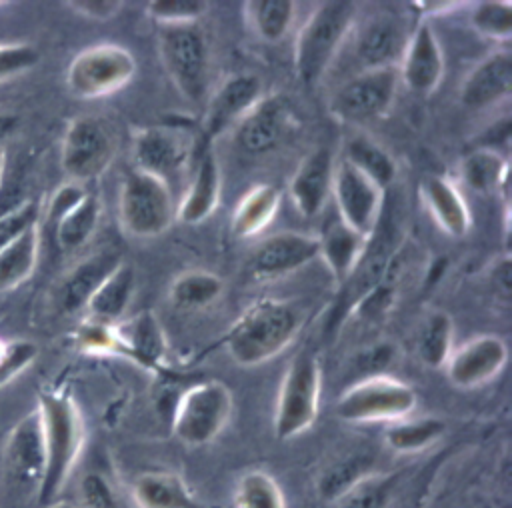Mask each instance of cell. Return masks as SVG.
<instances>
[{
  "instance_id": "6da1fadb",
  "label": "cell",
  "mask_w": 512,
  "mask_h": 508,
  "mask_svg": "<svg viewBox=\"0 0 512 508\" xmlns=\"http://www.w3.org/2000/svg\"><path fill=\"white\" fill-rule=\"evenodd\" d=\"M44 438V478L38 492L42 506L58 500L84 448V420L74 398L64 390H44L38 398Z\"/></svg>"
},
{
  "instance_id": "7a4b0ae2",
  "label": "cell",
  "mask_w": 512,
  "mask_h": 508,
  "mask_svg": "<svg viewBox=\"0 0 512 508\" xmlns=\"http://www.w3.org/2000/svg\"><path fill=\"white\" fill-rule=\"evenodd\" d=\"M300 326L298 306L280 298H264L234 320L224 336V346L238 366H260L284 352L298 336Z\"/></svg>"
},
{
  "instance_id": "3957f363",
  "label": "cell",
  "mask_w": 512,
  "mask_h": 508,
  "mask_svg": "<svg viewBox=\"0 0 512 508\" xmlns=\"http://www.w3.org/2000/svg\"><path fill=\"white\" fill-rule=\"evenodd\" d=\"M356 20V4L348 0L320 2L294 42V72L304 86H314L334 62L350 36Z\"/></svg>"
},
{
  "instance_id": "277c9868",
  "label": "cell",
  "mask_w": 512,
  "mask_h": 508,
  "mask_svg": "<svg viewBox=\"0 0 512 508\" xmlns=\"http://www.w3.org/2000/svg\"><path fill=\"white\" fill-rule=\"evenodd\" d=\"M158 56L178 94L200 104L208 94L210 78V48L200 24L160 26Z\"/></svg>"
},
{
  "instance_id": "5b68a950",
  "label": "cell",
  "mask_w": 512,
  "mask_h": 508,
  "mask_svg": "<svg viewBox=\"0 0 512 508\" xmlns=\"http://www.w3.org/2000/svg\"><path fill=\"white\" fill-rule=\"evenodd\" d=\"M320 390L322 372L318 358L312 350H300L286 368L276 398L274 434L278 440L296 438L314 424Z\"/></svg>"
},
{
  "instance_id": "8992f818",
  "label": "cell",
  "mask_w": 512,
  "mask_h": 508,
  "mask_svg": "<svg viewBox=\"0 0 512 508\" xmlns=\"http://www.w3.org/2000/svg\"><path fill=\"white\" fill-rule=\"evenodd\" d=\"M118 216L126 234L156 238L176 220V202L170 184L132 168L118 196Z\"/></svg>"
},
{
  "instance_id": "52a82bcc",
  "label": "cell",
  "mask_w": 512,
  "mask_h": 508,
  "mask_svg": "<svg viewBox=\"0 0 512 508\" xmlns=\"http://www.w3.org/2000/svg\"><path fill=\"white\" fill-rule=\"evenodd\" d=\"M418 406L414 388L394 376L380 374L356 380L336 400L334 412L350 424L398 422Z\"/></svg>"
},
{
  "instance_id": "ba28073f",
  "label": "cell",
  "mask_w": 512,
  "mask_h": 508,
  "mask_svg": "<svg viewBox=\"0 0 512 508\" xmlns=\"http://www.w3.org/2000/svg\"><path fill=\"white\" fill-rule=\"evenodd\" d=\"M232 392L220 380H204L190 386L176 402L172 434L186 446L212 442L232 416Z\"/></svg>"
},
{
  "instance_id": "9c48e42d",
  "label": "cell",
  "mask_w": 512,
  "mask_h": 508,
  "mask_svg": "<svg viewBox=\"0 0 512 508\" xmlns=\"http://www.w3.org/2000/svg\"><path fill=\"white\" fill-rule=\"evenodd\" d=\"M136 74L132 52L114 42H102L78 52L68 70L66 86L72 96L92 100L122 90Z\"/></svg>"
},
{
  "instance_id": "30bf717a",
  "label": "cell",
  "mask_w": 512,
  "mask_h": 508,
  "mask_svg": "<svg viewBox=\"0 0 512 508\" xmlns=\"http://www.w3.org/2000/svg\"><path fill=\"white\" fill-rule=\"evenodd\" d=\"M116 154V140L108 124L98 116L74 118L60 146V166L68 182L86 184L102 176Z\"/></svg>"
},
{
  "instance_id": "8fae6325",
  "label": "cell",
  "mask_w": 512,
  "mask_h": 508,
  "mask_svg": "<svg viewBox=\"0 0 512 508\" xmlns=\"http://www.w3.org/2000/svg\"><path fill=\"white\" fill-rule=\"evenodd\" d=\"M2 480L18 498H38L44 478V438L38 408L10 430L2 450Z\"/></svg>"
},
{
  "instance_id": "7c38bea8",
  "label": "cell",
  "mask_w": 512,
  "mask_h": 508,
  "mask_svg": "<svg viewBox=\"0 0 512 508\" xmlns=\"http://www.w3.org/2000/svg\"><path fill=\"white\" fill-rule=\"evenodd\" d=\"M398 84V68L362 70L332 92L328 110L340 122H370L392 108Z\"/></svg>"
},
{
  "instance_id": "4fadbf2b",
  "label": "cell",
  "mask_w": 512,
  "mask_h": 508,
  "mask_svg": "<svg viewBox=\"0 0 512 508\" xmlns=\"http://www.w3.org/2000/svg\"><path fill=\"white\" fill-rule=\"evenodd\" d=\"M338 218L362 238H370L382 220L384 190L368 176L338 160L332 178V196Z\"/></svg>"
},
{
  "instance_id": "5bb4252c",
  "label": "cell",
  "mask_w": 512,
  "mask_h": 508,
  "mask_svg": "<svg viewBox=\"0 0 512 508\" xmlns=\"http://www.w3.org/2000/svg\"><path fill=\"white\" fill-rule=\"evenodd\" d=\"M316 258H320L318 236L294 230L276 232L252 250L248 272L254 280H274L304 268Z\"/></svg>"
},
{
  "instance_id": "9a60e30c",
  "label": "cell",
  "mask_w": 512,
  "mask_h": 508,
  "mask_svg": "<svg viewBox=\"0 0 512 508\" xmlns=\"http://www.w3.org/2000/svg\"><path fill=\"white\" fill-rule=\"evenodd\" d=\"M508 348L496 334H480L454 348L446 360V376L458 388H478L494 380L506 366Z\"/></svg>"
},
{
  "instance_id": "2e32d148",
  "label": "cell",
  "mask_w": 512,
  "mask_h": 508,
  "mask_svg": "<svg viewBox=\"0 0 512 508\" xmlns=\"http://www.w3.org/2000/svg\"><path fill=\"white\" fill-rule=\"evenodd\" d=\"M264 98L262 80L254 74H234L226 78L210 96L202 118L206 140H214L230 126H236Z\"/></svg>"
},
{
  "instance_id": "e0dca14e",
  "label": "cell",
  "mask_w": 512,
  "mask_h": 508,
  "mask_svg": "<svg viewBox=\"0 0 512 508\" xmlns=\"http://www.w3.org/2000/svg\"><path fill=\"white\" fill-rule=\"evenodd\" d=\"M446 62L436 32L430 24L420 22L408 36L406 48L398 62V76L414 94H432L444 78Z\"/></svg>"
},
{
  "instance_id": "ac0fdd59",
  "label": "cell",
  "mask_w": 512,
  "mask_h": 508,
  "mask_svg": "<svg viewBox=\"0 0 512 508\" xmlns=\"http://www.w3.org/2000/svg\"><path fill=\"white\" fill-rule=\"evenodd\" d=\"M404 24L392 14L372 16L356 34L354 54L362 70L398 68L408 42Z\"/></svg>"
},
{
  "instance_id": "d6986e66",
  "label": "cell",
  "mask_w": 512,
  "mask_h": 508,
  "mask_svg": "<svg viewBox=\"0 0 512 508\" xmlns=\"http://www.w3.org/2000/svg\"><path fill=\"white\" fill-rule=\"evenodd\" d=\"M334 156L330 148L320 146L312 150L294 170L288 192L294 208L304 218L318 216L328 198L332 196V178H334Z\"/></svg>"
},
{
  "instance_id": "ffe728a7",
  "label": "cell",
  "mask_w": 512,
  "mask_h": 508,
  "mask_svg": "<svg viewBox=\"0 0 512 508\" xmlns=\"http://www.w3.org/2000/svg\"><path fill=\"white\" fill-rule=\"evenodd\" d=\"M134 168L152 174L166 184L182 172L186 162V148L182 138L164 126H148L136 132L132 142Z\"/></svg>"
},
{
  "instance_id": "44dd1931",
  "label": "cell",
  "mask_w": 512,
  "mask_h": 508,
  "mask_svg": "<svg viewBox=\"0 0 512 508\" xmlns=\"http://www.w3.org/2000/svg\"><path fill=\"white\" fill-rule=\"evenodd\" d=\"M512 92V54L496 50L482 58L460 84V102L480 110L506 100Z\"/></svg>"
},
{
  "instance_id": "7402d4cb",
  "label": "cell",
  "mask_w": 512,
  "mask_h": 508,
  "mask_svg": "<svg viewBox=\"0 0 512 508\" xmlns=\"http://www.w3.org/2000/svg\"><path fill=\"white\" fill-rule=\"evenodd\" d=\"M124 262L116 250H100L70 268L56 286L54 300L66 314L84 310L98 286Z\"/></svg>"
},
{
  "instance_id": "603a6c76",
  "label": "cell",
  "mask_w": 512,
  "mask_h": 508,
  "mask_svg": "<svg viewBox=\"0 0 512 508\" xmlns=\"http://www.w3.org/2000/svg\"><path fill=\"white\" fill-rule=\"evenodd\" d=\"M288 112L276 96H266L234 126L236 144L252 156L274 150L286 132Z\"/></svg>"
},
{
  "instance_id": "cb8c5ba5",
  "label": "cell",
  "mask_w": 512,
  "mask_h": 508,
  "mask_svg": "<svg viewBox=\"0 0 512 508\" xmlns=\"http://www.w3.org/2000/svg\"><path fill=\"white\" fill-rule=\"evenodd\" d=\"M222 174L214 152L208 148L194 170V178L188 184L180 204H176V220L182 224H200L214 214L220 202Z\"/></svg>"
},
{
  "instance_id": "d4e9b609",
  "label": "cell",
  "mask_w": 512,
  "mask_h": 508,
  "mask_svg": "<svg viewBox=\"0 0 512 508\" xmlns=\"http://www.w3.org/2000/svg\"><path fill=\"white\" fill-rule=\"evenodd\" d=\"M118 350L136 364L158 370L166 354V336L160 320L150 310L138 312L124 324H116Z\"/></svg>"
},
{
  "instance_id": "484cf974",
  "label": "cell",
  "mask_w": 512,
  "mask_h": 508,
  "mask_svg": "<svg viewBox=\"0 0 512 508\" xmlns=\"http://www.w3.org/2000/svg\"><path fill=\"white\" fill-rule=\"evenodd\" d=\"M422 198L432 220L452 238H462L470 230V210L456 184L440 174L422 182Z\"/></svg>"
},
{
  "instance_id": "4316f807",
  "label": "cell",
  "mask_w": 512,
  "mask_h": 508,
  "mask_svg": "<svg viewBox=\"0 0 512 508\" xmlns=\"http://www.w3.org/2000/svg\"><path fill=\"white\" fill-rule=\"evenodd\" d=\"M130 494L138 508H202L178 474L162 470L138 474Z\"/></svg>"
},
{
  "instance_id": "83f0119b",
  "label": "cell",
  "mask_w": 512,
  "mask_h": 508,
  "mask_svg": "<svg viewBox=\"0 0 512 508\" xmlns=\"http://www.w3.org/2000/svg\"><path fill=\"white\" fill-rule=\"evenodd\" d=\"M102 206L100 200L86 192L80 200L66 206L62 212H58L54 218H50L52 234L62 252H74L82 248L96 232L100 222Z\"/></svg>"
},
{
  "instance_id": "f1b7e54d",
  "label": "cell",
  "mask_w": 512,
  "mask_h": 508,
  "mask_svg": "<svg viewBox=\"0 0 512 508\" xmlns=\"http://www.w3.org/2000/svg\"><path fill=\"white\" fill-rule=\"evenodd\" d=\"M320 242V258H324L328 270L332 272L334 280L338 284H344L348 276L354 272L356 264L360 262L364 248H366V238L350 230L338 216L328 222L318 236Z\"/></svg>"
},
{
  "instance_id": "f546056e",
  "label": "cell",
  "mask_w": 512,
  "mask_h": 508,
  "mask_svg": "<svg viewBox=\"0 0 512 508\" xmlns=\"http://www.w3.org/2000/svg\"><path fill=\"white\" fill-rule=\"evenodd\" d=\"M136 274L128 262H122L90 296L84 310H88L92 320L116 324L128 310L134 296Z\"/></svg>"
},
{
  "instance_id": "4dcf8cb0",
  "label": "cell",
  "mask_w": 512,
  "mask_h": 508,
  "mask_svg": "<svg viewBox=\"0 0 512 508\" xmlns=\"http://www.w3.org/2000/svg\"><path fill=\"white\" fill-rule=\"evenodd\" d=\"M280 192L272 184L252 186L236 204L232 214V234L236 238L258 236L280 208Z\"/></svg>"
},
{
  "instance_id": "1f68e13d",
  "label": "cell",
  "mask_w": 512,
  "mask_h": 508,
  "mask_svg": "<svg viewBox=\"0 0 512 508\" xmlns=\"http://www.w3.org/2000/svg\"><path fill=\"white\" fill-rule=\"evenodd\" d=\"M374 466H376V458L368 452H354V454L334 460L318 476V482H316L318 496L324 502L334 504L356 484H360L362 480L372 476Z\"/></svg>"
},
{
  "instance_id": "d6a6232c",
  "label": "cell",
  "mask_w": 512,
  "mask_h": 508,
  "mask_svg": "<svg viewBox=\"0 0 512 508\" xmlns=\"http://www.w3.org/2000/svg\"><path fill=\"white\" fill-rule=\"evenodd\" d=\"M40 252V224L30 226L4 248H0V292L14 290L36 268Z\"/></svg>"
},
{
  "instance_id": "836d02e7",
  "label": "cell",
  "mask_w": 512,
  "mask_h": 508,
  "mask_svg": "<svg viewBox=\"0 0 512 508\" xmlns=\"http://www.w3.org/2000/svg\"><path fill=\"white\" fill-rule=\"evenodd\" d=\"M342 160L360 170L382 190H386L396 180L398 174L394 158L368 136H354L346 140Z\"/></svg>"
},
{
  "instance_id": "e575fe53",
  "label": "cell",
  "mask_w": 512,
  "mask_h": 508,
  "mask_svg": "<svg viewBox=\"0 0 512 508\" xmlns=\"http://www.w3.org/2000/svg\"><path fill=\"white\" fill-rule=\"evenodd\" d=\"M224 292V282L210 270L192 268L178 274L168 290L170 302L180 310H200L214 304Z\"/></svg>"
},
{
  "instance_id": "d590c367",
  "label": "cell",
  "mask_w": 512,
  "mask_h": 508,
  "mask_svg": "<svg viewBox=\"0 0 512 508\" xmlns=\"http://www.w3.org/2000/svg\"><path fill=\"white\" fill-rule=\"evenodd\" d=\"M246 18L254 34L268 42H280L296 16V2L292 0H250L244 4Z\"/></svg>"
},
{
  "instance_id": "8d00e7d4",
  "label": "cell",
  "mask_w": 512,
  "mask_h": 508,
  "mask_svg": "<svg viewBox=\"0 0 512 508\" xmlns=\"http://www.w3.org/2000/svg\"><path fill=\"white\" fill-rule=\"evenodd\" d=\"M462 180L468 188L490 194L506 188L508 182V162L494 148H478L470 152L460 166Z\"/></svg>"
},
{
  "instance_id": "74e56055",
  "label": "cell",
  "mask_w": 512,
  "mask_h": 508,
  "mask_svg": "<svg viewBox=\"0 0 512 508\" xmlns=\"http://www.w3.org/2000/svg\"><path fill=\"white\" fill-rule=\"evenodd\" d=\"M446 432V424L440 418L424 416L416 420H398L394 422L386 434V446L396 454H414L432 446Z\"/></svg>"
},
{
  "instance_id": "f35d334b",
  "label": "cell",
  "mask_w": 512,
  "mask_h": 508,
  "mask_svg": "<svg viewBox=\"0 0 512 508\" xmlns=\"http://www.w3.org/2000/svg\"><path fill=\"white\" fill-rule=\"evenodd\" d=\"M452 342H454L452 318L446 312L430 314L416 340V352L420 362L428 368H444L446 360L454 350Z\"/></svg>"
},
{
  "instance_id": "ab89813d",
  "label": "cell",
  "mask_w": 512,
  "mask_h": 508,
  "mask_svg": "<svg viewBox=\"0 0 512 508\" xmlns=\"http://www.w3.org/2000/svg\"><path fill=\"white\" fill-rule=\"evenodd\" d=\"M236 508H286L282 488L264 470L244 472L234 488Z\"/></svg>"
},
{
  "instance_id": "60d3db41",
  "label": "cell",
  "mask_w": 512,
  "mask_h": 508,
  "mask_svg": "<svg viewBox=\"0 0 512 508\" xmlns=\"http://www.w3.org/2000/svg\"><path fill=\"white\" fill-rule=\"evenodd\" d=\"M398 486V474H372L342 498L334 502V508H386Z\"/></svg>"
},
{
  "instance_id": "b9f144b4",
  "label": "cell",
  "mask_w": 512,
  "mask_h": 508,
  "mask_svg": "<svg viewBox=\"0 0 512 508\" xmlns=\"http://www.w3.org/2000/svg\"><path fill=\"white\" fill-rule=\"evenodd\" d=\"M472 28L498 42H506L512 36V2L508 0H482L470 10Z\"/></svg>"
},
{
  "instance_id": "7bdbcfd3",
  "label": "cell",
  "mask_w": 512,
  "mask_h": 508,
  "mask_svg": "<svg viewBox=\"0 0 512 508\" xmlns=\"http://www.w3.org/2000/svg\"><path fill=\"white\" fill-rule=\"evenodd\" d=\"M208 8L210 4L204 0H152L146 6V14L158 26H176L198 22Z\"/></svg>"
},
{
  "instance_id": "ee69618b",
  "label": "cell",
  "mask_w": 512,
  "mask_h": 508,
  "mask_svg": "<svg viewBox=\"0 0 512 508\" xmlns=\"http://www.w3.org/2000/svg\"><path fill=\"white\" fill-rule=\"evenodd\" d=\"M40 62L36 46L26 42H0V82L32 70Z\"/></svg>"
},
{
  "instance_id": "f6af8a7d",
  "label": "cell",
  "mask_w": 512,
  "mask_h": 508,
  "mask_svg": "<svg viewBox=\"0 0 512 508\" xmlns=\"http://www.w3.org/2000/svg\"><path fill=\"white\" fill-rule=\"evenodd\" d=\"M38 220H40V210L34 200H26L18 208L2 214L0 216V248H4L8 242H12L30 226L40 224Z\"/></svg>"
},
{
  "instance_id": "bcb514c9",
  "label": "cell",
  "mask_w": 512,
  "mask_h": 508,
  "mask_svg": "<svg viewBox=\"0 0 512 508\" xmlns=\"http://www.w3.org/2000/svg\"><path fill=\"white\" fill-rule=\"evenodd\" d=\"M38 354L36 344L28 340H16L8 342L4 354L0 356V388L10 382L14 376H18L24 368H28Z\"/></svg>"
},
{
  "instance_id": "7dc6e473",
  "label": "cell",
  "mask_w": 512,
  "mask_h": 508,
  "mask_svg": "<svg viewBox=\"0 0 512 508\" xmlns=\"http://www.w3.org/2000/svg\"><path fill=\"white\" fill-rule=\"evenodd\" d=\"M80 496L88 508H118L116 496L108 480L98 472H88L80 482Z\"/></svg>"
},
{
  "instance_id": "c3c4849f",
  "label": "cell",
  "mask_w": 512,
  "mask_h": 508,
  "mask_svg": "<svg viewBox=\"0 0 512 508\" xmlns=\"http://www.w3.org/2000/svg\"><path fill=\"white\" fill-rule=\"evenodd\" d=\"M66 6L80 16L102 22L114 18L124 4L120 0H70L66 2Z\"/></svg>"
},
{
  "instance_id": "681fc988",
  "label": "cell",
  "mask_w": 512,
  "mask_h": 508,
  "mask_svg": "<svg viewBox=\"0 0 512 508\" xmlns=\"http://www.w3.org/2000/svg\"><path fill=\"white\" fill-rule=\"evenodd\" d=\"M492 280L496 282V292L508 300L510 298V284H512V278H510V260L504 258L502 262L496 264V270L492 274Z\"/></svg>"
},
{
  "instance_id": "f907efd6",
  "label": "cell",
  "mask_w": 512,
  "mask_h": 508,
  "mask_svg": "<svg viewBox=\"0 0 512 508\" xmlns=\"http://www.w3.org/2000/svg\"><path fill=\"white\" fill-rule=\"evenodd\" d=\"M16 126H18V116H16V114L0 112V140H4L6 136H10Z\"/></svg>"
},
{
  "instance_id": "816d5d0a",
  "label": "cell",
  "mask_w": 512,
  "mask_h": 508,
  "mask_svg": "<svg viewBox=\"0 0 512 508\" xmlns=\"http://www.w3.org/2000/svg\"><path fill=\"white\" fill-rule=\"evenodd\" d=\"M44 508H78L74 502H68V500H54L50 504H46Z\"/></svg>"
},
{
  "instance_id": "f5cc1de1",
  "label": "cell",
  "mask_w": 512,
  "mask_h": 508,
  "mask_svg": "<svg viewBox=\"0 0 512 508\" xmlns=\"http://www.w3.org/2000/svg\"><path fill=\"white\" fill-rule=\"evenodd\" d=\"M2 164H4V152L0 150V170H2Z\"/></svg>"
}]
</instances>
